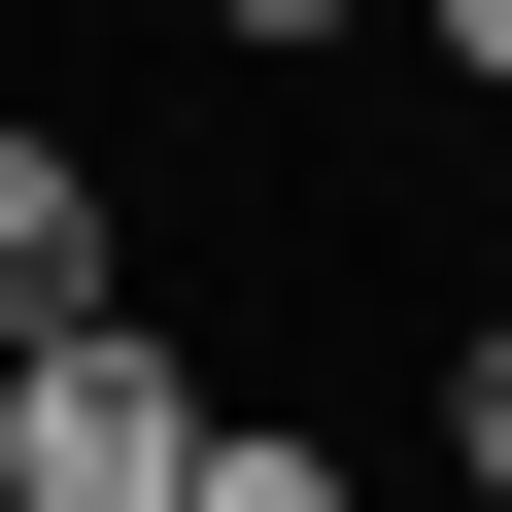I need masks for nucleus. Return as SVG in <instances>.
<instances>
[{"label": "nucleus", "mask_w": 512, "mask_h": 512, "mask_svg": "<svg viewBox=\"0 0 512 512\" xmlns=\"http://www.w3.org/2000/svg\"><path fill=\"white\" fill-rule=\"evenodd\" d=\"M205 35H239V69H308V35H376V0H205Z\"/></svg>", "instance_id": "5"}, {"label": "nucleus", "mask_w": 512, "mask_h": 512, "mask_svg": "<svg viewBox=\"0 0 512 512\" xmlns=\"http://www.w3.org/2000/svg\"><path fill=\"white\" fill-rule=\"evenodd\" d=\"M205 512H342V444L308 410H205Z\"/></svg>", "instance_id": "3"}, {"label": "nucleus", "mask_w": 512, "mask_h": 512, "mask_svg": "<svg viewBox=\"0 0 512 512\" xmlns=\"http://www.w3.org/2000/svg\"><path fill=\"white\" fill-rule=\"evenodd\" d=\"M410 35H444V103H512V0H410Z\"/></svg>", "instance_id": "6"}, {"label": "nucleus", "mask_w": 512, "mask_h": 512, "mask_svg": "<svg viewBox=\"0 0 512 512\" xmlns=\"http://www.w3.org/2000/svg\"><path fill=\"white\" fill-rule=\"evenodd\" d=\"M444 478H478V512H512V342H478V376H444Z\"/></svg>", "instance_id": "4"}, {"label": "nucleus", "mask_w": 512, "mask_h": 512, "mask_svg": "<svg viewBox=\"0 0 512 512\" xmlns=\"http://www.w3.org/2000/svg\"><path fill=\"white\" fill-rule=\"evenodd\" d=\"M0 512H205V376L103 308V342H0Z\"/></svg>", "instance_id": "1"}, {"label": "nucleus", "mask_w": 512, "mask_h": 512, "mask_svg": "<svg viewBox=\"0 0 512 512\" xmlns=\"http://www.w3.org/2000/svg\"><path fill=\"white\" fill-rule=\"evenodd\" d=\"M103 308H137V205L69 137H0V342H103Z\"/></svg>", "instance_id": "2"}]
</instances>
